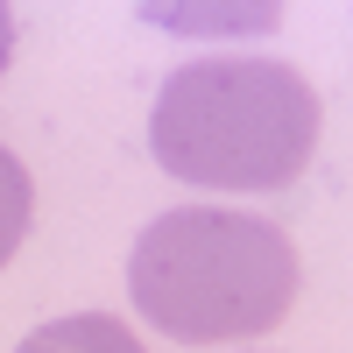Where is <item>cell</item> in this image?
<instances>
[{"instance_id":"1","label":"cell","mask_w":353,"mask_h":353,"mask_svg":"<svg viewBox=\"0 0 353 353\" xmlns=\"http://www.w3.org/2000/svg\"><path fill=\"white\" fill-rule=\"evenodd\" d=\"M318 128H325V106L297 64L198 57L163 78L149 149L176 184L198 191H283L304 176Z\"/></svg>"},{"instance_id":"2","label":"cell","mask_w":353,"mask_h":353,"mask_svg":"<svg viewBox=\"0 0 353 353\" xmlns=\"http://www.w3.org/2000/svg\"><path fill=\"white\" fill-rule=\"evenodd\" d=\"M128 290L163 339H184V346L261 339L297 304V248L261 212L176 205L141 226Z\"/></svg>"},{"instance_id":"3","label":"cell","mask_w":353,"mask_h":353,"mask_svg":"<svg viewBox=\"0 0 353 353\" xmlns=\"http://www.w3.org/2000/svg\"><path fill=\"white\" fill-rule=\"evenodd\" d=\"M14 353H149L113 311H71V318H50L36 325Z\"/></svg>"},{"instance_id":"4","label":"cell","mask_w":353,"mask_h":353,"mask_svg":"<svg viewBox=\"0 0 353 353\" xmlns=\"http://www.w3.org/2000/svg\"><path fill=\"white\" fill-rule=\"evenodd\" d=\"M28 212H36V184H28V170L14 149H0V269L14 261L21 233H28Z\"/></svg>"},{"instance_id":"5","label":"cell","mask_w":353,"mask_h":353,"mask_svg":"<svg viewBox=\"0 0 353 353\" xmlns=\"http://www.w3.org/2000/svg\"><path fill=\"white\" fill-rule=\"evenodd\" d=\"M8 57H14V8L0 0V71H8Z\"/></svg>"}]
</instances>
